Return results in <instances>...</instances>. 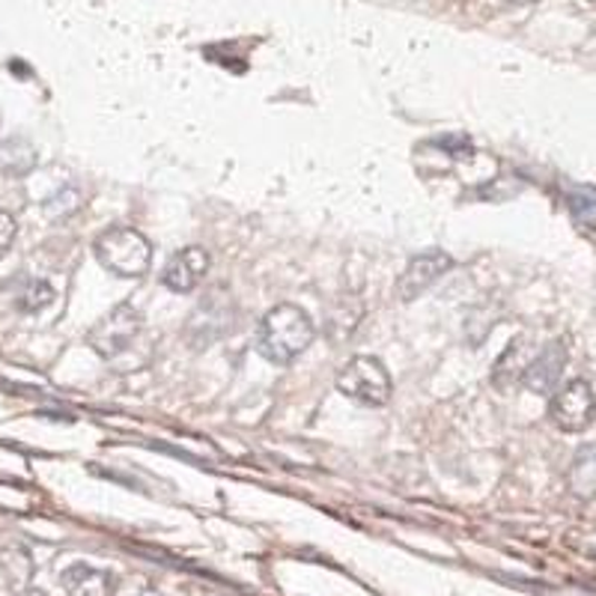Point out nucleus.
<instances>
[{"mask_svg": "<svg viewBox=\"0 0 596 596\" xmlns=\"http://www.w3.org/2000/svg\"><path fill=\"white\" fill-rule=\"evenodd\" d=\"M60 585H63L66 596H110L114 578L110 573L90 567V564H72L63 569Z\"/></svg>", "mask_w": 596, "mask_h": 596, "instance_id": "9", "label": "nucleus"}, {"mask_svg": "<svg viewBox=\"0 0 596 596\" xmlns=\"http://www.w3.org/2000/svg\"><path fill=\"white\" fill-rule=\"evenodd\" d=\"M51 302H55V290H51L48 281H39V277L25 281L19 293H16V307H19L21 313H37L42 311V307H48Z\"/></svg>", "mask_w": 596, "mask_h": 596, "instance_id": "14", "label": "nucleus"}, {"mask_svg": "<svg viewBox=\"0 0 596 596\" xmlns=\"http://www.w3.org/2000/svg\"><path fill=\"white\" fill-rule=\"evenodd\" d=\"M516 3H528V0H516Z\"/></svg>", "mask_w": 596, "mask_h": 596, "instance_id": "19", "label": "nucleus"}, {"mask_svg": "<svg viewBox=\"0 0 596 596\" xmlns=\"http://www.w3.org/2000/svg\"><path fill=\"white\" fill-rule=\"evenodd\" d=\"M450 266H453V260H450V254H444V251H423V254L409 260V266H406V272L400 275V281H397V295H400L403 302H414L423 290H430L444 272H450Z\"/></svg>", "mask_w": 596, "mask_h": 596, "instance_id": "6", "label": "nucleus"}, {"mask_svg": "<svg viewBox=\"0 0 596 596\" xmlns=\"http://www.w3.org/2000/svg\"><path fill=\"white\" fill-rule=\"evenodd\" d=\"M569 215L587 229H596V188L590 185H573L567 192Z\"/></svg>", "mask_w": 596, "mask_h": 596, "instance_id": "13", "label": "nucleus"}, {"mask_svg": "<svg viewBox=\"0 0 596 596\" xmlns=\"http://www.w3.org/2000/svg\"><path fill=\"white\" fill-rule=\"evenodd\" d=\"M96 260L101 268H108L110 275L117 277H144L153 266V245L147 236L135 227H110L96 238Z\"/></svg>", "mask_w": 596, "mask_h": 596, "instance_id": "2", "label": "nucleus"}, {"mask_svg": "<svg viewBox=\"0 0 596 596\" xmlns=\"http://www.w3.org/2000/svg\"><path fill=\"white\" fill-rule=\"evenodd\" d=\"M110 596H162V590L144 582V578H126V582H119L114 585Z\"/></svg>", "mask_w": 596, "mask_h": 596, "instance_id": "15", "label": "nucleus"}, {"mask_svg": "<svg viewBox=\"0 0 596 596\" xmlns=\"http://www.w3.org/2000/svg\"><path fill=\"white\" fill-rule=\"evenodd\" d=\"M21 596H48V594H46V590H37V587H30L28 594H21Z\"/></svg>", "mask_w": 596, "mask_h": 596, "instance_id": "18", "label": "nucleus"}, {"mask_svg": "<svg viewBox=\"0 0 596 596\" xmlns=\"http://www.w3.org/2000/svg\"><path fill=\"white\" fill-rule=\"evenodd\" d=\"M316 338L311 313L299 304H277L260 320L257 329V352L268 364H293L295 358L304 355Z\"/></svg>", "mask_w": 596, "mask_h": 596, "instance_id": "1", "label": "nucleus"}, {"mask_svg": "<svg viewBox=\"0 0 596 596\" xmlns=\"http://www.w3.org/2000/svg\"><path fill=\"white\" fill-rule=\"evenodd\" d=\"M0 582L10 594H28L33 582V558L25 546L0 549Z\"/></svg>", "mask_w": 596, "mask_h": 596, "instance_id": "10", "label": "nucleus"}, {"mask_svg": "<svg viewBox=\"0 0 596 596\" xmlns=\"http://www.w3.org/2000/svg\"><path fill=\"white\" fill-rule=\"evenodd\" d=\"M551 423L564 432H585L596 418V394L585 379H573L551 394Z\"/></svg>", "mask_w": 596, "mask_h": 596, "instance_id": "5", "label": "nucleus"}, {"mask_svg": "<svg viewBox=\"0 0 596 596\" xmlns=\"http://www.w3.org/2000/svg\"><path fill=\"white\" fill-rule=\"evenodd\" d=\"M140 331H144V316H140L138 307L135 304H117L87 331V343L96 355L114 361L135 346Z\"/></svg>", "mask_w": 596, "mask_h": 596, "instance_id": "4", "label": "nucleus"}, {"mask_svg": "<svg viewBox=\"0 0 596 596\" xmlns=\"http://www.w3.org/2000/svg\"><path fill=\"white\" fill-rule=\"evenodd\" d=\"M567 343L564 340H551L540 349V355L528 361V368L522 373V385L531 394H555L564 368H567Z\"/></svg>", "mask_w": 596, "mask_h": 596, "instance_id": "7", "label": "nucleus"}, {"mask_svg": "<svg viewBox=\"0 0 596 596\" xmlns=\"http://www.w3.org/2000/svg\"><path fill=\"white\" fill-rule=\"evenodd\" d=\"M39 162L37 147L25 138H10L0 144V174L3 176H28Z\"/></svg>", "mask_w": 596, "mask_h": 596, "instance_id": "11", "label": "nucleus"}, {"mask_svg": "<svg viewBox=\"0 0 596 596\" xmlns=\"http://www.w3.org/2000/svg\"><path fill=\"white\" fill-rule=\"evenodd\" d=\"M206 272H209V254L192 245V248L176 251L174 257L167 260L165 272H162V284L170 293H194L203 284Z\"/></svg>", "mask_w": 596, "mask_h": 596, "instance_id": "8", "label": "nucleus"}, {"mask_svg": "<svg viewBox=\"0 0 596 596\" xmlns=\"http://www.w3.org/2000/svg\"><path fill=\"white\" fill-rule=\"evenodd\" d=\"M334 382H338L340 394L358 406H370V409L385 406L394 391L385 364L373 355H358L346 361Z\"/></svg>", "mask_w": 596, "mask_h": 596, "instance_id": "3", "label": "nucleus"}, {"mask_svg": "<svg viewBox=\"0 0 596 596\" xmlns=\"http://www.w3.org/2000/svg\"><path fill=\"white\" fill-rule=\"evenodd\" d=\"M16 236H19V224H16V218H12L10 212L0 209V257L12 248Z\"/></svg>", "mask_w": 596, "mask_h": 596, "instance_id": "17", "label": "nucleus"}, {"mask_svg": "<svg viewBox=\"0 0 596 596\" xmlns=\"http://www.w3.org/2000/svg\"><path fill=\"white\" fill-rule=\"evenodd\" d=\"M569 487L578 498H596V444L578 450L569 468Z\"/></svg>", "mask_w": 596, "mask_h": 596, "instance_id": "12", "label": "nucleus"}, {"mask_svg": "<svg viewBox=\"0 0 596 596\" xmlns=\"http://www.w3.org/2000/svg\"><path fill=\"white\" fill-rule=\"evenodd\" d=\"M81 197L75 192H60L57 197H51V201L46 203V212L51 215V218H60V215H69V212H75L78 206H81Z\"/></svg>", "mask_w": 596, "mask_h": 596, "instance_id": "16", "label": "nucleus"}]
</instances>
